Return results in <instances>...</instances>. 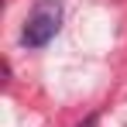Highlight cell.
Here are the masks:
<instances>
[{
    "mask_svg": "<svg viewBox=\"0 0 127 127\" xmlns=\"http://www.w3.org/2000/svg\"><path fill=\"white\" fill-rule=\"evenodd\" d=\"M79 127H96V113H89V117H86V120H83Z\"/></svg>",
    "mask_w": 127,
    "mask_h": 127,
    "instance_id": "2",
    "label": "cell"
},
{
    "mask_svg": "<svg viewBox=\"0 0 127 127\" xmlns=\"http://www.w3.org/2000/svg\"><path fill=\"white\" fill-rule=\"evenodd\" d=\"M62 0H38L34 7H31V14L24 17V28H21V45L24 48H45V45L52 41L55 34H59V28H62Z\"/></svg>",
    "mask_w": 127,
    "mask_h": 127,
    "instance_id": "1",
    "label": "cell"
}]
</instances>
